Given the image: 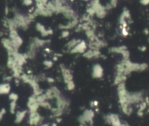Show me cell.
<instances>
[{
    "label": "cell",
    "mask_w": 149,
    "mask_h": 126,
    "mask_svg": "<svg viewBox=\"0 0 149 126\" xmlns=\"http://www.w3.org/2000/svg\"><path fill=\"white\" fill-rule=\"evenodd\" d=\"M105 120L108 123H109L112 126H127V124H124L118 116L117 114H110L106 116Z\"/></svg>",
    "instance_id": "6da1fadb"
},
{
    "label": "cell",
    "mask_w": 149,
    "mask_h": 126,
    "mask_svg": "<svg viewBox=\"0 0 149 126\" xmlns=\"http://www.w3.org/2000/svg\"><path fill=\"white\" fill-rule=\"evenodd\" d=\"M94 116V112L92 110H86L83 115L80 117V121L81 125H84L86 123H89L92 121Z\"/></svg>",
    "instance_id": "7a4b0ae2"
},
{
    "label": "cell",
    "mask_w": 149,
    "mask_h": 126,
    "mask_svg": "<svg viewBox=\"0 0 149 126\" xmlns=\"http://www.w3.org/2000/svg\"><path fill=\"white\" fill-rule=\"evenodd\" d=\"M86 49V43L84 41H80L73 49V53H84Z\"/></svg>",
    "instance_id": "3957f363"
},
{
    "label": "cell",
    "mask_w": 149,
    "mask_h": 126,
    "mask_svg": "<svg viewBox=\"0 0 149 126\" xmlns=\"http://www.w3.org/2000/svg\"><path fill=\"white\" fill-rule=\"evenodd\" d=\"M103 68H102V66L99 64L95 65L93 67V70H92V76L93 78H99L101 77H102L103 76Z\"/></svg>",
    "instance_id": "277c9868"
},
{
    "label": "cell",
    "mask_w": 149,
    "mask_h": 126,
    "mask_svg": "<svg viewBox=\"0 0 149 126\" xmlns=\"http://www.w3.org/2000/svg\"><path fill=\"white\" fill-rule=\"evenodd\" d=\"M40 120H41V117H40L39 114H37V111L36 112H30L29 122L31 125L36 126L40 123Z\"/></svg>",
    "instance_id": "5b68a950"
},
{
    "label": "cell",
    "mask_w": 149,
    "mask_h": 126,
    "mask_svg": "<svg viewBox=\"0 0 149 126\" xmlns=\"http://www.w3.org/2000/svg\"><path fill=\"white\" fill-rule=\"evenodd\" d=\"M27 114V111L24 110V111H19L16 113V120L15 122L16 123H21L23 119L25 118V117L26 116Z\"/></svg>",
    "instance_id": "8992f818"
},
{
    "label": "cell",
    "mask_w": 149,
    "mask_h": 126,
    "mask_svg": "<svg viewBox=\"0 0 149 126\" xmlns=\"http://www.w3.org/2000/svg\"><path fill=\"white\" fill-rule=\"evenodd\" d=\"M10 91V85L7 83L0 84V95L8 94Z\"/></svg>",
    "instance_id": "52a82bcc"
},
{
    "label": "cell",
    "mask_w": 149,
    "mask_h": 126,
    "mask_svg": "<svg viewBox=\"0 0 149 126\" xmlns=\"http://www.w3.org/2000/svg\"><path fill=\"white\" fill-rule=\"evenodd\" d=\"M16 101H11L10 104V111L12 114L16 113Z\"/></svg>",
    "instance_id": "ba28073f"
},
{
    "label": "cell",
    "mask_w": 149,
    "mask_h": 126,
    "mask_svg": "<svg viewBox=\"0 0 149 126\" xmlns=\"http://www.w3.org/2000/svg\"><path fill=\"white\" fill-rule=\"evenodd\" d=\"M9 98L11 101H17L18 98H19V96L17 94L14 93V92H12L9 95Z\"/></svg>",
    "instance_id": "9c48e42d"
},
{
    "label": "cell",
    "mask_w": 149,
    "mask_h": 126,
    "mask_svg": "<svg viewBox=\"0 0 149 126\" xmlns=\"http://www.w3.org/2000/svg\"><path fill=\"white\" fill-rule=\"evenodd\" d=\"M67 84V89L69 90H73L74 88V84L73 81H70Z\"/></svg>",
    "instance_id": "30bf717a"
},
{
    "label": "cell",
    "mask_w": 149,
    "mask_h": 126,
    "mask_svg": "<svg viewBox=\"0 0 149 126\" xmlns=\"http://www.w3.org/2000/svg\"><path fill=\"white\" fill-rule=\"evenodd\" d=\"M5 114H6V109L4 108H1L0 110V121L3 119V117H4V116Z\"/></svg>",
    "instance_id": "8fae6325"
},
{
    "label": "cell",
    "mask_w": 149,
    "mask_h": 126,
    "mask_svg": "<svg viewBox=\"0 0 149 126\" xmlns=\"http://www.w3.org/2000/svg\"><path fill=\"white\" fill-rule=\"evenodd\" d=\"M44 65L47 67V68H51L52 67L53 65V62L51 61H49V60H45L44 62Z\"/></svg>",
    "instance_id": "7c38bea8"
},
{
    "label": "cell",
    "mask_w": 149,
    "mask_h": 126,
    "mask_svg": "<svg viewBox=\"0 0 149 126\" xmlns=\"http://www.w3.org/2000/svg\"><path fill=\"white\" fill-rule=\"evenodd\" d=\"M68 36H69V32H67V31H64V32H62L61 37H67Z\"/></svg>",
    "instance_id": "4fadbf2b"
},
{
    "label": "cell",
    "mask_w": 149,
    "mask_h": 126,
    "mask_svg": "<svg viewBox=\"0 0 149 126\" xmlns=\"http://www.w3.org/2000/svg\"><path fill=\"white\" fill-rule=\"evenodd\" d=\"M140 2L144 5H147L149 4V0H140Z\"/></svg>",
    "instance_id": "5bb4252c"
},
{
    "label": "cell",
    "mask_w": 149,
    "mask_h": 126,
    "mask_svg": "<svg viewBox=\"0 0 149 126\" xmlns=\"http://www.w3.org/2000/svg\"><path fill=\"white\" fill-rule=\"evenodd\" d=\"M140 49L142 51H145L146 50V47H145V46H143V47H141V48H140Z\"/></svg>",
    "instance_id": "9a60e30c"
},
{
    "label": "cell",
    "mask_w": 149,
    "mask_h": 126,
    "mask_svg": "<svg viewBox=\"0 0 149 126\" xmlns=\"http://www.w3.org/2000/svg\"><path fill=\"white\" fill-rule=\"evenodd\" d=\"M48 126V124H43V125H42V126Z\"/></svg>",
    "instance_id": "2e32d148"
}]
</instances>
